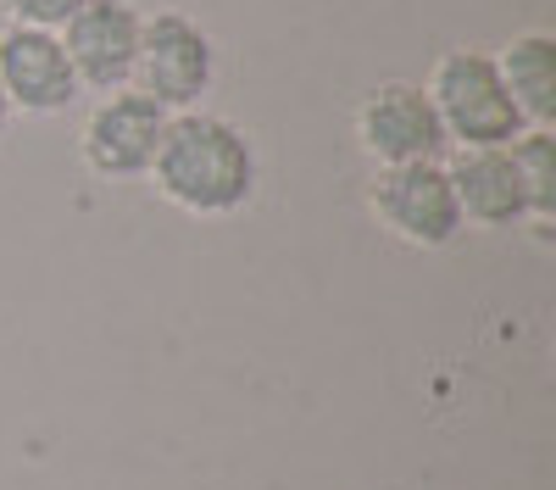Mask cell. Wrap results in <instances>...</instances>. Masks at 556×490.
<instances>
[{
    "instance_id": "5b68a950",
    "label": "cell",
    "mask_w": 556,
    "mask_h": 490,
    "mask_svg": "<svg viewBox=\"0 0 556 490\" xmlns=\"http://www.w3.org/2000/svg\"><path fill=\"white\" fill-rule=\"evenodd\" d=\"M356 146L379 167H406V162H445L451 140L434 117V101L424 84L412 78H384L356 101Z\"/></svg>"
},
{
    "instance_id": "8fae6325",
    "label": "cell",
    "mask_w": 556,
    "mask_h": 490,
    "mask_svg": "<svg viewBox=\"0 0 556 490\" xmlns=\"http://www.w3.org/2000/svg\"><path fill=\"white\" fill-rule=\"evenodd\" d=\"M518 173H523V190H529V223L534 229H551L556 217V140L551 128H523L513 140Z\"/></svg>"
},
{
    "instance_id": "9c48e42d",
    "label": "cell",
    "mask_w": 556,
    "mask_h": 490,
    "mask_svg": "<svg viewBox=\"0 0 556 490\" xmlns=\"http://www.w3.org/2000/svg\"><path fill=\"white\" fill-rule=\"evenodd\" d=\"M445 173H451L462 223H473V229H513V223H529V190H523L513 146L456 151L445 162Z\"/></svg>"
},
{
    "instance_id": "52a82bcc",
    "label": "cell",
    "mask_w": 556,
    "mask_h": 490,
    "mask_svg": "<svg viewBox=\"0 0 556 490\" xmlns=\"http://www.w3.org/2000/svg\"><path fill=\"white\" fill-rule=\"evenodd\" d=\"M139 17L134 0H84L73 12V23L62 28V51L78 73V89H96V96H112V89L134 84V56H139Z\"/></svg>"
},
{
    "instance_id": "ba28073f",
    "label": "cell",
    "mask_w": 556,
    "mask_h": 490,
    "mask_svg": "<svg viewBox=\"0 0 556 490\" xmlns=\"http://www.w3.org/2000/svg\"><path fill=\"white\" fill-rule=\"evenodd\" d=\"M0 89H7L12 112H23V117H56L84 96L78 73L62 51V34H51V28L0 34Z\"/></svg>"
},
{
    "instance_id": "277c9868",
    "label": "cell",
    "mask_w": 556,
    "mask_h": 490,
    "mask_svg": "<svg viewBox=\"0 0 556 490\" xmlns=\"http://www.w3.org/2000/svg\"><path fill=\"white\" fill-rule=\"evenodd\" d=\"M367 212L379 217V229H390L401 246H417V251H445L462 229H468L445 162L379 167L374 185H367Z\"/></svg>"
},
{
    "instance_id": "7a4b0ae2",
    "label": "cell",
    "mask_w": 556,
    "mask_h": 490,
    "mask_svg": "<svg viewBox=\"0 0 556 490\" xmlns=\"http://www.w3.org/2000/svg\"><path fill=\"white\" fill-rule=\"evenodd\" d=\"M429 101H434V117L445 128V140L462 146V151H479V146H513L518 134L529 128L523 112L513 106L501 84V67L490 51L479 45H451V51L434 62L429 73Z\"/></svg>"
},
{
    "instance_id": "6da1fadb",
    "label": "cell",
    "mask_w": 556,
    "mask_h": 490,
    "mask_svg": "<svg viewBox=\"0 0 556 490\" xmlns=\"http://www.w3.org/2000/svg\"><path fill=\"white\" fill-rule=\"evenodd\" d=\"M151 185L167 206L190 217H235L256 201V146L240 123H228L217 112H173L162 151L151 162Z\"/></svg>"
},
{
    "instance_id": "4fadbf2b",
    "label": "cell",
    "mask_w": 556,
    "mask_h": 490,
    "mask_svg": "<svg viewBox=\"0 0 556 490\" xmlns=\"http://www.w3.org/2000/svg\"><path fill=\"white\" fill-rule=\"evenodd\" d=\"M12 123V101H7V89H0V128Z\"/></svg>"
},
{
    "instance_id": "8992f818",
    "label": "cell",
    "mask_w": 556,
    "mask_h": 490,
    "mask_svg": "<svg viewBox=\"0 0 556 490\" xmlns=\"http://www.w3.org/2000/svg\"><path fill=\"white\" fill-rule=\"evenodd\" d=\"M167 117L151 96L139 89H112L89 106L84 128H78V156L96 178H146L156 151H162V134Z\"/></svg>"
},
{
    "instance_id": "7c38bea8",
    "label": "cell",
    "mask_w": 556,
    "mask_h": 490,
    "mask_svg": "<svg viewBox=\"0 0 556 490\" xmlns=\"http://www.w3.org/2000/svg\"><path fill=\"white\" fill-rule=\"evenodd\" d=\"M78 7L84 0H0V17H7V28H51V34H62Z\"/></svg>"
},
{
    "instance_id": "3957f363",
    "label": "cell",
    "mask_w": 556,
    "mask_h": 490,
    "mask_svg": "<svg viewBox=\"0 0 556 490\" xmlns=\"http://www.w3.org/2000/svg\"><path fill=\"white\" fill-rule=\"evenodd\" d=\"M212 78H217V45L195 17H184V12L146 17L128 89L151 96L162 112H195L201 96L212 89Z\"/></svg>"
},
{
    "instance_id": "30bf717a",
    "label": "cell",
    "mask_w": 556,
    "mask_h": 490,
    "mask_svg": "<svg viewBox=\"0 0 556 490\" xmlns=\"http://www.w3.org/2000/svg\"><path fill=\"white\" fill-rule=\"evenodd\" d=\"M495 67H501V84L513 96V106L523 112V123L551 128L556 123V39L545 28H529L501 45Z\"/></svg>"
}]
</instances>
